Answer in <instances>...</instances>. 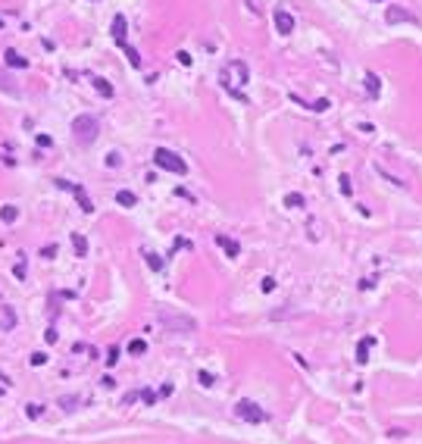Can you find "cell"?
Segmentation results:
<instances>
[{
  "mask_svg": "<svg viewBox=\"0 0 422 444\" xmlns=\"http://www.w3.org/2000/svg\"><path fill=\"white\" fill-rule=\"evenodd\" d=\"M97 135H100V122H97V116L81 113V116L72 122V138L79 141V144H94V141H97Z\"/></svg>",
  "mask_w": 422,
  "mask_h": 444,
  "instance_id": "6da1fadb",
  "label": "cell"
},
{
  "mask_svg": "<svg viewBox=\"0 0 422 444\" xmlns=\"http://www.w3.org/2000/svg\"><path fill=\"white\" fill-rule=\"evenodd\" d=\"M154 163L159 169H166V172H172V175H185V172H188V163H185L175 150H169V147H157L154 150Z\"/></svg>",
  "mask_w": 422,
  "mask_h": 444,
  "instance_id": "7a4b0ae2",
  "label": "cell"
},
{
  "mask_svg": "<svg viewBox=\"0 0 422 444\" xmlns=\"http://www.w3.org/2000/svg\"><path fill=\"white\" fill-rule=\"evenodd\" d=\"M229 69L238 72V84H247V75H250V72H247V63H244V59H232ZM222 88L232 91L238 100H247V97H244V91H238V88H235V82H229V72H225V69H222Z\"/></svg>",
  "mask_w": 422,
  "mask_h": 444,
  "instance_id": "3957f363",
  "label": "cell"
},
{
  "mask_svg": "<svg viewBox=\"0 0 422 444\" xmlns=\"http://www.w3.org/2000/svg\"><path fill=\"white\" fill-rule=\"evenodd\" d=\"M235 416L244 422H266V410H260L253 400H238L235 404Z\"/></svg>",
  "mask_w": 422,
  "mask_h": 444,
  "instance_id": "277c9868",
  "label": "cell"
},
{
  "mask_svg": "<svg viewBox=\"0 0 422 444\" xmlns=\"http://www.w3.org/2000/svg\"><path fill=\"white\" fill-rule=\"evenodd\" d=\"M272 22H275V31H278V35H291V31H294V16H291L288 10H282V6L272 13Z\"/></svg>",
  "mask_w": 422,
  "mask_h": 444,
  "instance_id": "5b68a950",
  "label": "cell"
},
{
  "mask_svg": "<svg viewBox=\"0 0 422 444\" xmlns=\"http://www.w3.org/2000/svg\"><path fill=\"white\" fill-rule=\"evenodd\" d=\"M56 188H66V191H72V194H75V197H79V203H81V210H84V213H94V203H91V200H88V194H84V191H81V188H79V185H72V182H66V178H56Z\"/></svg>",
  "mask_w": 422,
  "mask_h": 444,
  "instance_id": "8992f818",
  "label": "cell"
},
{
  "mask_svg": "<svg viewBox=\"0 0 422 444\" xmlns=\"http://www.w3.org/2000/svg\"><path fill=\"white\" fill-rule=\"evenodd\" d=\"M385 19L391 22V25H397V22H410V25H416L419 19L413 16L410 10H403V6H388V13H385Z\"/></svg>",
  "mask_w": 422,
  "mask_h": 444,
  "instance_id": "52a82bcc",
  "label": "cell"
},
{
  "mask_svg": "<svg viewBox=\"0 0 422 444\" xmlns=\"http://www.w3.org/2000/svg\"><path fill=\"white\" fill-rule=\"evenodd\" d=\"M163 322L172 329H185V332H194V319H188V316H169L163 313Z\"/></svg>",
  "mask_w": 422,
  "mask_h": 444,
  "instance_id": "ba28073f",
  "label": "cell"
},
{
  "mask_svg": "<svg viewBox=\"0 0 422 444\" xmlns=\"http://www.w3.org/2000/svg\"><path fill=\"white\" fill-rule=\"evenodd\" d=\"M3 63L6 66H13V69H28V59H25L22 54H19V50H6V54H3Z\"/></svg>",
  "mask_w": 422,
  "mask_h": 444,
  "instance_id": "9c48e42d",
  "label": "cell"
},
{
  "mask_svg": "<svg viewBox=\"0 0 422 444\" xmlns=\"http://www.w3.org/2000/svg\"><path fill=\"white\" fill-rule=\"evenodd\" d=\"M0 91H6V94H10V97H19V84H16V79H10V75H6L3 69H0Z\"/></svg>",
  "mask_w": 422,
  "mask_h": 444,
  "instance_id": "30bf717a",
  "label": "cell"
},
{
  "mask_svg": "<svg viewBox=\"0 0 422 444\" xmlns=\"http://www.w3.org/2000/svg\"><path fill=\"white\" fill-rule=\"evenodd\" d=\"M113 38H116V44H119V47L129 44V41H125V16H116V19H113Z\"/></svg>",
  "mask_w": 422,
  "mask_h": 444,
  "instance_id": "8fae6325",
  "label": "cell"
},
{
  "mask_svg": "<svg viewBox=\"0 0 422 444\" xmlns=\"http://www.w3.org/2000/svg\"><path fill=\"white\" fill-rule=\"evenodd\" d=\"M216 244L222 247L225 253H229V257H238L241 253V247H238V241H232V238H225V235H216Z\"/></svg>",
  "mask_w": 422,
  "mask_h": 444,
  "instance_id": "7c38bea8",
  "label": "cell"
},
{
  "mask_svg": "<svg viewBox=\"0 0 422 444\" xmlns=\"http://www.w3.org/2000/svg\"><path fill=\"white\" fill-rule=\"evenodd\" d=\"M366 91L372 94V97H378V91H382V79H378L375 72H369V75H366Z\"/></svg>",
  "mask_w": 422,
  "mask_h": 444,
  "instance_id": "4fadbf2b",
  "label": "cell"
},
{
  "mask_svg": "<svg viewBox=\"0 0 422 444\" xmlns=\"http://www.w3.org/2000/svg\"><path fill=\"white\" fill-rule=\"evenodd\" d=\"M72 247H75V253H79V257H84V253H88V241H84V235L75 232V235H72Z\"/></svg>",
  "mask_w": 422,
  "mask_h": 444,
  "instance_id": "5bb4252c",
  "label": "cell"
},
{
  "mask_svg": "<svg viewBox=\"0 0 422 444\" xmlns=\"http://www.w3.org/2000/svg\"><path fill=\"white\" fill-rule=\"evenodd\" d=\"M369 344H372L369 338H363L360 344H357V363H366V360H369V357H366V354H369Z\"/></svg>",
  "mask_w": 422,
  "mask_h": 444,
  "instance_id": "9a60e30c",
  "label": "cell"
},
{
  "mask_svg": "<svg viewBox=\"0 0 422 444\" xmlns=\"http://www.w3.org/2000/svg\"><path fill=\"white\" fill-rule=\"evenodd\" d=\"M3 329H6V332L16 329V313H13V306H3Z\"/></svg>",
  "mask_w": 422,
  "mask_h": 444,
  "instance_id": "2e32d148",
  "label": "cell"
},
{
  "mask_svg": "<svg viewBox=\"0 0 422 444\" xmlns=\"http://www.w3.org/2000/svg\"><path fill=\"white\" fill-rule=\"evenodd\" d=\"M116 200H119L122 207H134V203H138V197H134L132 191H119V194H116Z\"/></svg>",
  "mask_w": 422,
  "mask_h": 444,
  "instance_id": "e0dca14e",
  "label": "cell"
},
{
  "mask_svg": "<svg viewBox=\"0 0 422 444\" xmlns=\"http://www.w3.org/2000/svg\"><path fill=\"white\" fill-rule=\"evenodd\" d=\"M94 88L104 94V97H113V84H109L106 79H94Z\"/></svg>",
  "mask_w": 422,
  "mask_h": 444,
  "instance_id": "ac0fdd59",
  "label": "cell"
},
{
  "mask_svg": "<svg viewBox=\"0 0 422 444\" xmlns=\"http://www.w3.org/2000/svg\"><path fill=\"white\" fill-rule=\"evenodd\" d=\"M147 351V344H144V341H141V338H134V341H129V354H134V357H141V354H144Z\"/></svg>",
  "mask_w": 422,
  "mask_h": 444,
  "instance_id": "d6986e66",
  "label": "cell"
},
{
  "mask_svg": "<svg viewBox=\"0 0 422 444\" xmlns=\"http://www.w3.org/2000/svg\"><path fill=\"white\" fill-rule=\"evenodd\" d=\"M122 50H125V56H129V63L134 66V69H138V66H141V56H138V50H134V47H129V44H125Z\"/></svg>",
  "mask_w": 422,
  "mask_h": 444,
  "instance_id": "ffe728a7",
  "label": "cell"
},
{
  "mask_svg": "<svg viewBox=\"0 0 422 444\" xmlns=\"http://www.w3.org/2000/svg\"><path fill=\"white\" fill-rule=\"evenodd\" d=\"M285 207H291V210L303 207V194H288V197H285Z\"/></svg>",
  "mask_w": 422,
  "mask_h": 444,
  "instance_id": "44dd1931",
  "label": "cell"
},
{
  "mask_svg": "<svg viewBox=\"0 0 422 444\" xmlns=\"http://www.w3.org/2000/svg\"><path fill=\"white\" fill-rule=\"evenodd\" d=\"M16 216H19V210H16V207H3V210H0V219H3V222H16Z\"/></svg>",
  "mask_w": 422,
  "mask_h": 444,
  "instance_id": "7402d4cb",
  "label": "cell"
},
{
  "mask_svg": "<svg viewBox=\"0 0 422 444\" xmlns=\"http://www.w3.org/2000/svg\"><path fill=\"white\" fill-rule=\"evenodd\" d=\"M144 257H147V266H150V269H157V272L163 269V260H159L157 253H144Z\"/></svg>",
  "mask_w": 422,
  "mask_h": 444,
  "instance_id": "603a6c76",
  "label": "cell"
},
{
  "mask_svg": "<svg viewBox=\"0 0 422 444\" xmlns=\"http://www.w3.org/2000/svg\"><path fill=\"white\" fill-rule=\"evenodd\" d=\"M25 416H28V419H38V416H41V404H25Z\"/></svg>",
  "mask_w": 422,
  "mask_h": 444,
  "instance_id": "cb8c5ba5",
  "label": "cell"
},
{
  "mask_svg": "<svg viewBox=\"0 0 422 444\" xmlns=\"http://www.w3.org/2000/svg\"><path fill=\"white\" fill-rule=\"evenodd\" d=\"M28 363H31V366H44V363H47V354H41V351H38V354H31V357H28Z\"/></svg>",
  "mask_w": 422,
  "mask_h": 444,
  "instance_id": "d4e9b609",
  "label": "cell"
},
{
  "mask_svg": "<svg viewBox=\"0 0 422 444\" xmlns=\"http://www.w3.org/2000/svg\"><path fill=\"white\" fill-rule=\"evenodd\" d=\"M197 379H200V385H204V388H210V385H213V375H210V372H197Z\"/></svg>",
  "mask_w": 422,
  "mask_h": 444,
  "instance_id": "484cf974",
  "label": "cell"
},
{
  "mask_svg": "<svg viewBox=\"0 0 422 444\" xmlns=\"http://www.w3.org/2000/svg\"><path fill=\"white\" fill-rule=\"evenodd\" d=\"M116 360H119V347H109V354H106V366H113Z\"/></svg>",
  "mask_w": 422,
  "mask_h": 444,
  "instance_id": "4316f807",
  "label": "cell"
},
{
  "mask_svg": "<svg viewBox=\"0 0 422 444\" xmlns=\"http://www.w3.org/2000/svg\"><path fill=\"white\" fill-rule=\"evenodd\" d=\"M141 400H144V404H157V394H154V391H141Z\"/></svg>",
  "mask_w": 422,
  "mask_h": 444,
  "instance_id": "83f0119b",
  "label": "cell"
},
{
  "mask_svg": "<svg viewBox=\"0 0 422 444\" xmlns=\"http://www.w3.org/2000/svg\"><path fill=\"white\" fill-rule=\"evenodd\" d=\"M60 404H63L66 410H75V404H79V397H63V400H60Z\"/></svg>",
  "mask_w": 422,
  "mask_h": 444,
  "instance_id": "f1b7e54d",
  "label": "cell"
},
{
  "mask_svg": "<svg viewBox=\"0 0 422 444\" xmlns=\"http://www.w3.org/2000/svg\"><path fill=\"white\" fill-rule=\"evenodd\" d=\"M341 191H344V194H350V191H353V188H350V178H347V175H341Z\"/></svg>",
  "mask_w": 422,
  "mask_h": 444,
  "instance_id": "f546056e",
  "label": "cell"
},
{
  "mask_svg": "<svg viewBox=\"0 0 422 444\" xmlns=\"http://www.w3.org/2000/svg\"><path fill=\"white\" fill-rule=\"evenodd\" d=\"M179 63H182V66H191V54H185V50H179Z\"/></svg>",
  "mask_w": 422,
  "mask_h": 444,
  "instance_id": "4dcf8cb0",
  "label": "cell"
},
{
  "mask_svg": "<svg viewBox=\"0 0 422 444\" xmlns=\"http://www.w3.org/2000/svg\"><path fill=\"white\" fill-rule=\"evenodd\" d=\"M100 385H104V388H113L116 379H113V375H104V379H100Z\"/></svg>",
  "mask_w": 422,
  "mask_h": 444,
  "instance_id": "1f68e13d",
  "label": "cell"
},
{
  "mask_svg": "<svg viewBox=\"0 0 422 444\" xmlns=\"http://www.w3.org/2000/svg\"><path fill=\"white\" fill-rule=\"evenodd\" d=\"M106 163H109V166H119V163H122V160H119V153H109V157H106Z\"/></svg>",
  "mask_w": 422,
  "mask_h": 444,
  "instance_id": "d6a6232c",
  "label": "cell"
},
{
  "mask_svg": "<svg viewBox=\"0 0 422 444\" xmlns=\"http://www.w3.org/2000/svg\"><path fill=\"white\" fill-rule=\"evenodd\" d=\"M275 288V278H263V291H272Z\"/></svg>",
  "mask_w": 422,
  "mask_h": 444,
  "instance_id": "836d02e7",
  "label": "cell"
},
{
  "mask_svg": "<svg viewBox=\"0 0 422 444\" xmlns=\"http://www.w3.org/2000/svg\"><path fill=\"white\" fill-rule=\"evenodd\" d=\"M44 341H47V344H53V341H56V332H53V329H47V335H44Z\"/></svg>",
  "mask_w": 422,
  "mask_h": 444,
  "instance_id": "e575fe53",
  "label": "cell"
},
{
  "mask_svg": "<svg viewBox=\"0 0 422 444\" xmlns=\"http://www.w3.org/2000/svg\"><path fill=\"white\" fill-rule=\"evenodd\" d=\"M0 28H3V19H0Z\"/></svg>",
  "mask_w": 422,
  "mask_h": 444,
  "instance_id": "d590c367",
  "label": "cell"
}]
</instances>
